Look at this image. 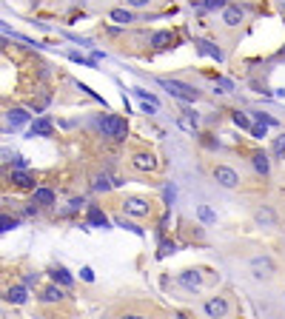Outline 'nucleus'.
I'll list each match as a JSON object with an SVG mask.
<instances>
[{"label": "nucleus", "instance_id": "a878e982", "mask_svg": "<svg viewBox=\"0 0 285 319\" xmlns=\"http://www.w3.org/2000/svg\"><path fill=\"white\" fill-rule=\"evenodd\" d=\"M234 126H240V128H248V131L254 128V126H251V120L245 117V114H240V111L234 114Z\"/></svg>", "mask_w": 285, "mask_h": 319}, {"label": "nucleus", "instance_id": "c85d7f7f", "mask_svg": "<svg viewBox=\"0 0 285 319\" xmlns=\"http://www.w3.org/2000/svg\"><path fill=\"white\" fill-rule=\"evenodd\" d=\"M274 154H277V157H283V154H285V134L277 137V143H274Z\"/></svg>", "mask_w": 285, "mask_h": 319}, {"label": "nucleus", "instance_id": "c756f323", "mask_svg": "<svg viewBox=\"0 0 285 319\" xmlns=\"http://www.w3.org/2000/svg\"><path fill=\"white\" fill-rule=\"evenodd\" d=\"M265 131H268V126H254V128H251V137L263 140V137H265Z\"/></svg>", "mask_w": 285, "mask_h": 319}, {"label": "nucleus", "instance_id": "f8f14e48", "mask_svg": "<svg viewBox=\"0 0 285 319\" xmlns=\"http://www.w3.org/2000/svg\"><path fill=\"white\" fill-rule=\"evenodd\" d=\"M6 120L12 123V128L26 126V123H29V111H26V108H9V111H6Z\"/></svg>", "mask_w": 285, "mask_h": 319}, {"label": "nucleus", "instance_id": "6e6552de", "mask_svg": "<svg viewBox=\"0 0 285 319\" xmlns=\"http://www.w3.org/2000/svg\"><path fill=\"white\" fill-rule=\"evenodd\" d=\"M251 271H254V276H271L274 274V262H271L268 256H254Z\"/></svg>", "mask_w": 285, "mask_h": 319}, {"label": "nucleus", "instance_id": "6ab92c4d", "mask_svg": "<svg viewBox=\"0 0 285 319\" xmlns=\"http://www.w3.org/2000/svg\"><path fill=\"white\" fill-rule=\"evenodd\" d=\"M197 49H200L202 54H208V57H214V60H222V51H219L214 43H208V40H197Z\"/></svg>", "mask_w": 285, "mask_h": 319}, {"label": "nucleus", "instance_id": "cd10ccee", "mask_svg": "<svg viewBox=\"0 0 285 319\" xmlns=\"http://www.w3.org/2000/svg\"><path fill=\"white\" fill-rule=\"evenodd\" d=\"M168 254H174V242H163V245H160V251H157V256L163 259V256H168Z\"/></svg>", "mask_w": 285, "mask_h": 319}, {"label": "nucleus", "instance_id": "ddd939ff", "mask_svg": "<svg viewBox=\"0 0 285 319\" xmlns=\"http://www.w3.org/2000/svg\"><path fill=\"white\" fill-rule=\"evenodd\" d=\"M251 166H254V171H257V174H263V177H265V174L271 171L268 154H265V151H257V154L251 157Z\"/></svg>", "mask_w": 285, "mask_h": 319}, {"label": "nucleus", "instance_id": "f3484780", "mask_svg": "<svg viewBox=\"0 0 285 319\" xmlns=\"http://www.w3.org/2000/svg\"><path fill=\"white\" fill-rule=\"evenodd\" d=\"M51 279H54V285L60 282L63 288H68L71 282H74V276H71V274H68L66 268H54V271H51Z\"/></svg>", "mask_w": 285, "mask_h": 319}, {"label": "nucleus", "instance_id": "412c9836", "mask_svg": "<svg viewBox=\"0 0 285 319\" xmlns=\"http://www.w3.org/2000/svg\"><path fill=\"white\" fill-rule=\"evenodd\" d=\"M111 20H114V23H123V26H129L134 17H132L129 9H111Z\"/></svg>", "mask_w": 285, "mask_h": 319}, {"label": "nucleus", "instance_id": "a211bd4d", "mask_svg": "<svg viewBox=\"0 0 285 319\" xmlns=\"http://www.w3.org/2000/svg\"><path fill=\"white\" fill-rule=\"evenodd\" d=\"M88 222L97 225V228H109V217L103 214L100 208H88Z\"/></svg>", "mask_w": 285, "mask_h": 319}, {"label": "nucleus", "instance_id": "9b49d317", "mask_svg": "<svg viewBox=\"0 0 285 319\" xmlns=\"http://www.w3.org/2000/svg\"><path fill=\"white\" fill-rule=\"evenodd\" d=\"M51 131H54V126H51L46 117H40V120H34L32 123V128H29V137H51Z\"/></svg>", "mask_w": 285, "mask_h": 319}, {"label": "nucleus", "instance_id": "2f4dec72", "mask_svg": "<svg viewBox=\"0 0 285 319\" xmlns=\"http://www.w3.org/2000/svg\"><path fill=\"white\" fill-rule=\"evenodd\" d=\"M80 276H83V282H94V271L91 268H83L80 271Z\"/></svg>", "mask_w": 285, "mask_h": 319}, {"label": "nucleus", "instance_id": "f03ea898", "mask_svg": "<svg viewBox=\"0 0 285 319\" xmlns=\"http://www.w3.org/2000/svg\"><path fill=\"white\" fill-rule=\"evenodd\" d=\"M160 85L166 88L171 97H177V100H183V103H194L200 97L197 88H191V85H185V83H177V80H160Z\"/></svg>", "mask_w": 285, "mask_h": 319}, {"label": "nucleus", "instance_id": "39448f33", "mask_svg": "<svg viewBox=\"0 0 285 319\" xmlns=\"http://www.w3.org/2000/svg\"><path fill=\"white\" fill-rule=\"evenodd\" d=\"M214 180H217L222 188H237V185H240L237 171H234V168H228V166H217V168H214Z\"/></svg>", "mask_w": 285, "mask_h": 319}, {"label": "nucleus", "instance_id": "b1692460", "mask_svg": "<svg viewBox=\"0 0 285 319\" xmlns=\"http://www.w3.org/2000/svg\"><path fill=\"white\" fill-rule=\"evenodd\" d=\"M257 222L274 225V211H268V208H260V211H257Z\"/></svg>", "mask_w": 285, "mask_h": 319}, {"label": "nucleus", "instance_id": "f257e3e1", "mask_svg": "<svg viewBox=\"0 0 285 319\" xmlns=\"http://www.w3.org/2000/svg\"><path fill=\"white\" fill-rule=\"evenodd\" d=\"M97 126H100L103 137H111V140H117V143H123V140L129 137V126H126V120H123V117L106 114V117H100Z\"/></svg>", "mask_w": 285, "mask_h": 319}, {"label": "nucleus", "instance_id": "1a4fd4ad", "mask_svg": "<svg viewBox=\"0 0 285 319\" xmlns=\"http://www.w3.org/2000/svg\"><path fill=\"white\" fill-rule=\"evenodd\" d=\"M180 285L188 288V291H200V288H202L200 271H183V274H180Z\"/></svg>", "mask_w": 285, "mask_h": 319}, {"label": "nucleus", "instance_id": "7ed1b4c3", "mask_svg": "<svg viewBox=\"0 0 285 319\" xmlns=\"http://www.w3.org/2000/svg\"><path fill=\"white\" fill-rule=\"evenodd\" d=\"M123 211H126L129 217L143 219V217H149V214H151V202L143 200V197H129V200L123 202Z\"/></svg>", "mask_w": 285, "mask_h": 319}, {"label": "nucleus", "instance_id": "473e14b6", "mask_svg": "<svg viewBox=\"0 0 285 319\" xmlns=\"http://www.w3.org/2000/svg\"><path fill=\"white\" fill-rule=\"evenodd\" d=\"M37 279H40V274H26V276H23V285H34Z\"/></svg>", "mask_w": 285, "mask_h": 319}, {"label": "nucleus", "instance_id": "2eb2a0df", "mask_svg": "<svg viewBox=\"0 0 285 319\" xmlns=\"http://www.w3.org/2000/svg\"><path fill=\"white\" fill-rule=\"evenodd\" d=\"M34 202L43 205V208H46V205H54V191H51V188H34Z\"/></svg>", "mask_w": 285, "mask_h": 319}, {"label": "nucleus", "instance_id": "72a5a7b5", "mask_svg": "<svg viewBox=\"0 0 285 319\" xmlns=\"http://www.w3.org/2000/svg\"><path fill=\"white\" fill-rule=\"evenodd\" d=\"M129 6H134V9H143V6H149V0H126Z\"/></svg>", "mask_w": 285, "mask_h": 319}, {"label": "nucleus", "instance_id": "dca6fc26", "mask_svg": "<svg viewBox=\"0 0 285 319\" xmlns=\"http://www.w3.org/2000/svg\"><path fill=\"white\" fill-rule=\"evenodd\" d=\"M40 299H43V302H60V299H63V291H60V288L57 285H49V288H43V294H40Z\"/></svg>", "mask_w": 285, "mask_h": 319}, {"label": "nucleus", "instance_id": "7c9ffc66", "mask_svg": "<svg viewBox=\"0 0 285 319\" xmlns=\"http://www.w3.org/2000/svg\"><path fill=\"white\" fill-rule=\"evenodd\" d=\"M83 205H86L83 200H71V202H68V214H74V211H80Z\"/></svg>", "mask_w": 285, "mask_h": 319}, {"label": "nucleus", "instance_id": "f704fd0d", "mask_svg": "<svg viewBox=\"0 0 285 319\" xmlns=\"http://www.w3.org/2000/svg\"><path fill=\"white\" fill-rule=\"evenodd\" d=\"M120 319H143V317H137V314H126V317H120Z\"/></svg>", "mask_w": 285, "mask_h": 319}, {"label": "nucleus", "instance_id": "5701e85b", "mask_svg": "<svg viewBox=\"0 0 285 319\" xmlns=\"http://www.w3.org/2000/svg\"><path fill=\"white\" fill-rule=\"evenodd\" d=\"M91 185H94V191H111V188H114V183H111V180H109L106 174H97Z\"/></svg>", "mask_w": 285, "mask_h": 319}, {"label": "nucleus", "instance_id": "bb28decb", "mask_svg": "<svg viewBox=\"0 0 285 319\" xmlns=\"http://www.w3.org/2000/svg\"><path fill=\"white\" fill-rule=\"evenodd\" d=\"M197 214H200L202 222H214V211H211L208 205H200V208H197Z\"/></svg>", "mask_w": 285, "mask_h": 319}, {"label": "nucleus", "instance_id": "20e7f679", "mask_svg": "<svg viewBox=\"0 0 285 319\" xmlns=\"http://www.w3.org/2000/svg\"><path fill=\"white\" fill-rule=\"evenodd\" d=\"M205 314H208V319H225L228 317V302L222 297H211V299H205Z\"/></svg>", "mask_w": 285, "mask_h": 319}, {"label": "nucleus", "instance_id": "9d476101", "mask_svg": "<svg viewBox=\"0 0 285 319\" xmlns=\"http://www.w3.org/2000/svg\"><path fill=\"white\" fill-rule=\"evenodd\" d=\"M222 23L231 26V29L240 26V23H242V9H240V6H225V9H222Z\"/></svg>", "mask_w": 285, "mask_h": 319}, {"label": "nucleus", "instance_id": "393cba45", "mask_svg": "<svg viewBox=\"0 0 285 319\" xmlns=\"http://www.w3.org/2000/svg\"><path fill=\"white\" fill-rule=\"evenodd\" d=\"M0 225H3L0 231H15V228L20 225V222H17V219H12L9 214H3V219H0Z\"/></svg>", "mask_w": 285, "mask_h": 319}, {"label": "nucleus", "instance_id": "423d86ee", "mask_svg": "<svg viewBox=\"0 0 285 319\" xmlns=\"http://www.w3.org/2000/svg\"><path fill=\"white\" fill-rule=\"evenodd\" d=\"M132 166H134L137 171H154V168H157V157H154V154H146V151H137L134 157H132Z\"/></svg>", "mask_w": 285, "mask_h": 319}, {"label": "nucleus", "instance_id": "aec40b11", "mask_svg": "<svg viewBox=\"0 0 285 319\" xmlns=\"http://www.w3.org/2000/svg\"><path fill=\"white\" fill-rule=\"evenodd\" d=\"M12 183L20 185V188H32L34 180H32V174H26V171H12Z\"/></svg>", "mask_w": 285, "mask_h": 319}, {"label": "nucleus", "instance_id": "4468645a", "mask_svg": "<svg viewBox=\"0 0 285 319\" xmlns=\"http://www.w3.org/2000/svg\"><path fill=\"white\" fill-rule=\"evenodd\" d=\"M171 43H174V34L171 32H154L151 34V46H154V49H168Z\"/></svg>", "mask_w": 285, "mask_h": 319}, {"label": "nucleus", "instance_id": "0eeeda50", "mask_svg": "<svg viewBox=\"0 0 285 319\" xmlns=\"http://www.w3.org/2000/svg\"><path fill=\"white\" fill-rule=\"evenodd\" d=\"M29 299V285H12L9 291H6V302H12V305H23Z\"/></svg>", "mask_w": 285, "mask_h": 319}, {"label": "nucleus", "instance_id": "4be33fe9", "mask_svg": "<svg viewBox=\"0 0 285 319\" xmlns=\"http://www.w3.org/2000/svg\"><path fill=\"white\" fill-rule=\"evenodd\" d=\"M197 9H205V12H222L225 9V0H197Z\"/></svg>", "mask_w": 285, "mask_h": 319}]
</instances>
